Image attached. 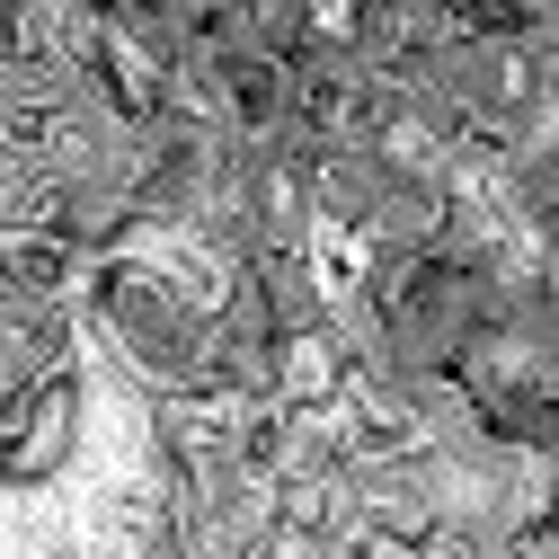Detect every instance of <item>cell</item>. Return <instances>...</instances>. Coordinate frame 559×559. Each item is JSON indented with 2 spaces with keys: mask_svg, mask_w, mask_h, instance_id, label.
I'll list each match as a JSON object with an SVG mask.
<instances>
[{
  "mask_svg": "<svg viewBox=\"0 0 559 559\" xmlns=\"http://www.w3.org/2000/svg\"><path fill=\"white\" fill-rule=\"evenodd\" d=\"M81 356V311L27 294L10 266H0V400H27L45 373H62Z\"/></svg>",
  "mask_w": 559,
  "mask_h": 559,
  "instance_id": "6da1fadb",
  "label": "cell"
}]
</instances>
